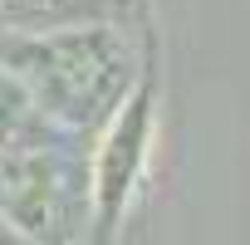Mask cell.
Returning <instances> with one entry per match:
<instances>
[{
	"label": "cell",
	"mask_w": 250,
	"mask_h": 245,
	"mask_svg": "<svg viewBox=\"0 0 250 245\" xmlns=\"http://www.w3.org/2000/svg\"><path fill=\"white\" fill-rule=\"evenodd\" d=\"M0 64L69 138L108 128L138 88V49L128 44L123 25H64L40 35L0 30Z\"/></svg>",
	"instance_id": "6da1fadb"
},
{
	"label": "cell",
	"mask_w": 250,
	"mask_h": 245,
	"mask_svg": "<svg viewBox=\"0 0 250 245\" xmlns=\"http://www.w3.org/2000/svg\"><path fill=\"white\" fill-rule=\"evenodd\" d=\"M152 128H157V93H152V74H147L128 93V103L113 113V122L103 128V138L93 143V157H88L93 245H118V230L128 221L133 191H138L147 152H152Z\"/></svg>",
	"instance_id": "7a4b0ae2"
},
{
	"label": "cell",
	"mask_w": 250,
	"mask_h": 245,
	"mask_svg": "<svg viewBox=\"0 0 250 245\" xmlns=\"http://www.w3.org/2000/svg\"><path fill=\"white\" fill-rule=\"evenodd\" d=\"M59 143H79V138L59 133L40 113V103L25 93V83L0 64V157H20V152L59 147Z\"/></svg>",
	"instance_id": "3957f363"
},
{
	"label": "cell",
	"mask_w": 250,
	"mask_h": 245,
	"mask_svg": "<svg viewBox=\"0 0 250 245\" xmlns=\"http://www.w3.org/2000/svg\"><path fill=\"white\" fill-rule=\"evenodd\" d=\"M0 245H30V240H25V235H20V230L5 221V216H0Z\"/></svg>",
	"instance_id": "277c9868"
}]
</instances>
